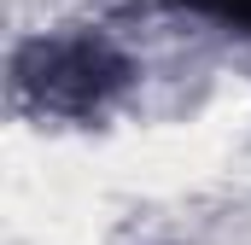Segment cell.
<instances>
[{
  "label": "cell",
  "instance_id": "6da1fadb",
  "mask_svg": "<svg viewBox=\"0 0 251 245\" xmlns=\"http://www.w3.org/2000/svg\"><path fill=\"white\" fill-rule=\"evenodd\" d=\"M176 6H193V12H204V18H222V24L251 29V0H176Z\"/></svg>",
  "mask_w": 251,
  "mask_h": 245
}]
</instances>
